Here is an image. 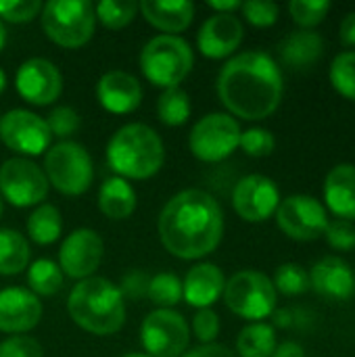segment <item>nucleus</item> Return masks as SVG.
Listing matches in <instances>:
<instances>
[{
    "label": "nucleus",
    "mask_w": 355,
    "mask_h": 357,
    "mask_svg": "<svg viewBox=\"0 0 355 357\" xmlns=\"http://www.w3.org/2000/svg\"><path fill=\"white\" fill-rule=\"evenodd\" d=\"M165 161L161 136L146 123H126L107 144V163L123 180L153 178Z\"/></svg>",
    "instance_id": "20e7f679"
},
{
    "label": "nucleus",
    "mask_w": 355,
    "mask_h": 357,
    "mask_svg": "<svg viewBox=\"0 0 355 357\" xmlns=\"http://www.w3.org/2000/svg\"><path fill=\"white\" fill-rule=\"evenodd\" d=\"M310 284L322 299L343 303L355 295V272L343 257L326 255L312 266Z\"/></svg>",
    "instance_id": "f3484780"
},
{
    "label": "nucleus",
    "mask_w": 355,
    "mask_h": 357,
    "mask_svg": "<svg viewBox=\"0 0 355 357\" xmlns=\"http://www.w3.org/2000/svg\"><path fill=\"white\" fill-rule=\"evenodd\" d=\"M4 44H6V27H4V23L0 21V50L4 48Z\"/></svg>",
    "instance_id": "8fccbe9b"
},
{
    "label": "nucleus",
    "mask_w": 355,
    "mask_h": 357,
    "mask_svg": "<svg viewBox=\"0 0 355 357\" xmlns=\"http://www.w3.org/2000/svg\"><path fill=\"white\" fill-rule=\"evenodd\" d=\"M105 255V243L100 234L92 228L73 230L59 249V268L63 276L86 280L90 278Z\"/></svg>",
    "instance_id": "2eb2a0df"
},
{
    "label": "nucleus",
    "mask_w": 355,
    "mask_h": 357,
    "mask_svg": "<svg viewBox=\"0 0 355 357\" xmlns=\"http://www.w3.org/2000/svg\"><path fill=\"white\" fill-rule=\"evenodd\" d=\"M278 184L264 174H249L241 178L232 190V207L245 222L259 224L270 220L280 205Z\"/></svg>",
    "instance_id": "4468645a"
},
{
    "label": "nucleus",
    "mask_w": 355,
    "mask_h": 357,
    "mask_svg": "<svg viewBox=\"0 0 355 357\" xmlns=\"http://www.w3.org/2000/svg\"><path fill=\"white\" fill-rule=\"evenodd\" d=\"M224 272L209 261L197 264L186 272L182 280V299L197 310H209L224 295Z\"/></svg>",
    "instance_id": "4be33fe9"
},
{
    "label": "nucleus",
    "mask_w": 355,
    "mask_h": 357,
    "mask_svg": "<svg viewBox=\"0 0 355 357\" xmlns=\"http://www.w3.org/2000/svg\"><path fill=\"white\" fill-rule=\"evenodd\" d=\"M333 4L328 0H291L289 13L301 29H312L324 21Z\"/></svg>",
    "instance_id": "f704fd0d"
},
{
    "label": "nucleus",
    "mask_w": 355,
    "mask_h": 357,
    "mask_svg": "<svg viewBox=\"0 0 355 357\" xmlns=\"http://www.w3.org/2000/svg\"><path fill=\"white\" fill-rule=\"evenodd\" d=\"M96 27L94 6L88 0H48L42 6V29L63 48H80L90 42Z\"/></svg>",
    "instance_id": "0eeeda50"
},
{
    "label": "nucleus",
    "mask_w": 355,
    "mask_h": 357,
    "mask_svg": "<svg viewBox=\"0 0 355 357\" xmlns=\"http://www.w3.org/2000/svg\"><path fill=\"white\" fill-rule=\"evenodd\" d=\"M29 266V245L23 234L10 228L0 230V274L15 276Z\"/></svg>",
    "instance_id": "bb28decb"
},
{
    "label": "nucleus",
    "mask_w": 355,
    "mask_h": 357,
    "mask_svg": "<svg viewBox=\"0 0 355 357\" xmlns=\"http://www.w3.org/2000/svg\"><path fill=\"white\" fill-rule=\"evenodd\" d=\"M322 205L335 218L355 222V163H339L326 174Z\"/></svg>",
    "instance_id": "412c9836"
},
{
    "label": "nucleus",
    "mask_w": 355,
    "mask_h": 357,
    "mask_svg": "<svg viewBox=\"0 0 355 357\" xmlns=\"http://www.w3.org/2000/svg\"><path fill=\"white\" fill-rule=\"evenodd\" d=\"M0 215H2V197H0Z\"/></svg>",
    "instance_id": "864d4df0"
},
{
    "label": "nucleus",
    "mask_w": 355,
    "mask_h": 357,
    "mask_svg": "<svg viewBox=\"0 0 355 357\" xmlns=\"http://www.w3.org/2000/svg\"><path fill=\"white\" fill-rule=\"evenodd\" d=\"M140 341L151 357H182L190 343V328L174 310L151 312L140 326Z\"/></svg>",
    "instance_id": "f8f14e48"
},
{
    "label": "nucleus",
    "mask_w": 355,
    "mask_h": 357,
    "mask_svg": "<svg viewBox=\"0 0 355 357\" xmlns=\"http://www.w3.org/2000/svg\"><path fill=\"white\" fill-rule=\"evenodd\" d=\"M192 333L203 345H211L220 335V318L218 314L209 310H199L192 318Z\"/></svg>",
    "instance_id": "79ce46f5"
},
{
    "label": "nucleus",
    "mask_w": 355,
    "mask_h": 357,
    "mask_svg": "<svg viewBox=\"0 0 355 357\" xmlns=\"http://www.w3.org/2000/svg\"><path fill=\"white\" fill-rule=\"evenodd\" d=\"M71 320L90 335L109 337L121 331L126 322V301L117 284L103 276L80 280L67 301Z\"/></svg>",
    "instance_id": "7ed1b4c3"
},
{
    "label": "nucleus",
    "mask_w": 355,
    "mask_h": 357,
    "mask_svg": "<svg viewBox=\"0 0 355 357\" xmlns=\"http://www.w3.org/2000/svg\"><path fill=\"white\" fill-rule=\"evenodd\" d=\"M98 209L109 220H128L136 209V190L119 176L107 178L98 188Z\"/></svg>",
    "instance_id": "393cba45"
},
{
    "label": "nucleus",
    "mask_w": 355,
    "mask_h": 357,
    "mask_svg": "<svg viewBox=\"0 0 355 357\" xmlns=\"http://www.w3.org/2000/svg\"><path fill=\"white\" fill-rule=\"evenodd\" d=\"M146 297L159 305V310H172L182 301V280L172 272H159L151 278Z\"/></svg>",
    "instance_id": "473e14b6"
},
{
    "label": "nucleus",
    "mask_w": 355,
    "mask_h": 357,
    "mask_svg": "<svg viewBox=\"0 0 355 357\" xmlns=\"http://www.w3.org/2000/svg\"><path fill=\"white\" fill-rule=\"evenodd\" d=\"M328 79L343 98L355 102V50H343L333 59Z\"/></svg>",
    "instance_id": "2f4dec72"
},
{
    "label": "nucleus",
    "mask_w": 355,
    "mask_h": 357,
    "mask_svg": "<svg viewBox=\"0 0 355 357\" xmlns=\"http://www.w3.org/2000/svg\"><path fill=\"white\" fill-rule=\"evenodd\" d=\"M44 174L48 184L61 195L80 197L94 180V165L90 153L71 140L50 146L44 155Z\"/></svg>",
    "instance_id": "6e6552de"
},
{
    "label": "nucleus",
    "mask_w": 355,
    "mask_h": 357,
    "mask_svg": "<svg viewBox=\"0 0 355 357\" xmlns=\"http://www.w3.org/2000/svg\"><path fill=\"white\" fill-rule=\"evenodd\" d=\"M123 357H151V356H146V354H138V351H132V354H126Z\"/></svg>",
    "instance_id": "603ef678"
},
{
    "label": "nucleus",
    "mask_w": 355,
    "mask_h": 357,
    "mask_svg": "<svg viewBox=\"0 0 355 357\" xmlns=\"http://www.w3.org/2000/svg\"><path fill=\"white\" fill-rule=\"evenodd\" d=\"M245 36V27L236 15L213 13L203 21L197 33V48L207 59H226L234 54Z\"/></svg>",
    "instance_id": "a211bd4d"
},
{
    "label": "nucleus",
    "mask_w": 355,
    "mask_h": 357,
    "mask_svg": "<svg viewBox=\"0 0 355 357\" xmlns=\"http://www.w3.org/2000/svg\"><path fill=\"white\" fill-rule=\"evenodd\" d=\"M138 8L153 27L169 36L184 31L195 17V4L190 0H169V2L144 0L138 4Z\"/></svg>",
    "instance_id": "b1692460"
},
{
    "label": "nucleus",
    "mask_w": 355,
    "mask_h": 357,
    "mask_svg": "<svg viewBox=\"0 0 355 357\" xmlns=\"http://www.w3.org/2000/svg\"><path fill=\"white\" fill-rule=\"evenodd\" d=\"M222 297L228 310L247 322H264L266 318H272L278 303L272 278L257 270H241L230 276Z\"/></svg>",
    "instance_id": "423d86ee"
},
{
    "label": "nucleus",
    "mask_w": 355,
    "mask_h": 357,
    "mask_svg": "<svg viewBox=\"0 0 355 357\" xmlns=\"http://www.w3.org/2000/svg\"><path fill=\"white\" fill-rule=\"evenodd\" d=\"M274 218L282 234L299 243L318 241L328 226L326 207L312 195H291L282 199Z\"/></svg>",
    "instance_id": "9b49d317"
},
{
    "label": "nucleus",
    "mask_w": 355,
    "mask_h": 357,
    "mask_svg": "<svg viewBox=\"0 0 355 357\" xmlns=\"http://www.w3.org/2000/svg\"><path fill=\"white\" fill-rule=\"evenodd\" d=\"M239 146L249 157H268L276 149V138L266 128H249L241 134Z\"/></svg>",
    "instance_id": "c9c22d12"
},
{
    "label": "nucleus",
    "mask_w": 355,
    "mask_h": 357,
    "mask_svg": "<svg viewBox=\"0 0 355 357\" xmlns=\"http://www.w3.org/2000/svg\"><path fill=\"white\" fill-rule=\"evenodd\" d=\"M159 238L178 259H203L213 253L224 236L220 203L201 188L172 197L159 213Z\"/></svg>",
    "instance_id": "f257e3e1"
},
{
    "label": "nucleus",
    "mask_w": 355,
    "mask_h": 357,
    "mask_svg": "<svg viewBox=\"0 0 355 357\" xmlns=\"http://www.w3.org/2000/svg\"><path fill=\"white\" fill-rule=\"evenodd\" d=\"M182 357H236L232 349H228L226 345L220 343H211V345H201L188 354H184Z\"/></svg>",
    "instance_id": "c03bdc74"
},
{
    "label": "nucleus",
    "mask_w": 355,
    "mask_h": 357,
    "mask_svg": "<svg viewBox=\"0 0 355 357\" xmlns=\"http://www.w3.org/2000/svg\"><path fill=\"white\" fill-rule=\"evenodd\" d=\"M48 188L44 169L31 159L13 157L0 165V197L13 207H38L48 197Z\"/></svg>",
    "instance_id": "9d476101"
},
{
    "label": "nucleus",
    "mask_w": 355,
    "mask_h": 357,
    "mask_svg": "<svg viewBox=\"0 0 355 357\" xmlns=\"http://www.w3.org/2000/svg\"><path fill=\"white\" fill-rule=\"evenodd\" d=\"M149 282H151V278L144 274V272H130L123 280H121V287H119V291H121V295L123 297H128V299H142V297H146V293H149Z\"/></svg>",
    "instance_id": "37998d69"
},
{
    "label": "nucleus",
    "mask_w": 355,
    "mask_h": 357,
    "mask_svg": "<svg viewBox=\"0 0 355 357\" xmlns=\"http://www.w3.org/2000/svg\"><path fill=\"white\" fill-rule=\"evenodd\" d=\"M63 232V218L50 203L38 205L27 218V234L36 245H52Z\"/></svg>",
    "instance_id": "cd10ccee"
},
{
    "label": "nucleus",
    "mask_w": 355,
    "mask_h": 357,
    "mask_svg": "<svg viewBox=\"0 0 355 357\" xmlns=\"http://www.w3.org/2000/svg\"><path fill=\"white\" fill-rule=\"evenodd\" d=\"M46 123H48V130H50L52 136L67 138V136H71V134L77 132V128H80V115H77L75 109L63 105V107H54L50 111Z\"/></svg>",
    "instance_id": "ea45409f"
},
{
    "label": "nucleus",
    "mask_w": 355,
    "mask_h": 357,
    "mask_svg": "<svg viewBox=\"0 0 355 357\" xmlns=\"http://www.w3.org/2000/svg\"><path fill=\"white\" fill-rule=\"evenodd\" d=\"M138 10V2L132 0H100L94 6V15L96 19L109 27V29H121L126 25L132 23V19L136 17Z\"/></svg>",
    "instance_id": "72a5a7b5"
},
{
    "label": "nucleus",
    "mask_w": 355,
    "mask_h": 357,
    "mask_svg": "<svg viewBox=\"0 0 355 357\" xmlns=\"http://www.w3.org/2000/svg\"><path fill=\"white\" fill-rule=\"evenodd\" d=\"M96 98L105 111L115 115H126L140 107L142 86L128 71H119V69L107 71L100 75L96 84Z\"/></svg>",
    "instance_id": "aec40b11"
},
{
    "label": "nucleus",
    "mask_w": 355,
    "mask_h": 357,
    "mask_svg": "<svg viewBox=\"0 0 355 357\" xmlns=\"http://www.w3.org/2000/svg\"><path fill=\"white\" fill-rule=\"evenodd\" d=\"M218 94L224 107L247 121L270 117L285 94L282 69L264 50L232 56L218 75Z\"/></svg>",
    "instance_id": "f03ea898"
},
{
    "label": "nucleus",
    "mask_w": 355,
    "mask_h": 357,
    "mask_svg": "<svg viewBox=\"0 0 355 357\" xmlns=\"http://www.w3.org/2000/svg\"><path fill=\"white\" fill-rule=\"evenodd\" d=\"M15 88L19 96L36 107L54 102L63 92V75L54 63L42 56L27 59L21 63L15 75Z\"/></svg>",
    "instance_id": "dca6fc26"
},
{
    "label": "nucleus",
    "mask_w": 355,
    "mask_h": 357,
    "mask_svg": "<svg viewBox=\"0 0 355 357\" xmlns=\"http://www.w3.org/2000/svg\"><path fill=\"white\" fill-rule=\"evenodd\" d=\"M276 345V328L272 324L251 322L236 339V354L239 357H272Z\"/></svg>",
    "instance_id": "a878e982"
},
{
    "label": "nucleus",
    "mask_w": 355,
    "mask_h": 357,
    "mask_svg": "<svg viewBox=\"0 0 355 357\" xmlns=\"http://www.w3.org/2000/svg\"><path fill=\"white\" fill-rule=\"evenodd\" d=\"M241 4L243 2H239V0H211V2H207V6L220 15H234V10L241 8Z\"/></svg>",
    "instance_id": "09e8293b"
},
{
    "label": "nucleus",
    "mask_w": 355,
    "mask_h": 357,
    "mask_svg": "<svg viewBox=\"0 0 355 357\" xmlns=\"http://www.w3.org/2000/svg\"><path fill=\"white\" fill-rule=\"evenodd\" d=\"M192 65V48L180 36H155L144 44L140 52V69L144 77L163 90L178 88V84L190 73Z\"/></svg>",
    "instance_id": "39448f33"
},
{
    "label": "nucleus",
    "mask_w": 355,
    "mask_h": 357,
    "mask_svg": "<svg viewBox=\"0 0 355 357\" xmlns=\"http://www.w3.org/2000/svg\"><path fill=\"white\" fill-rule=\"evenodd\" d=\"M322 54H324V40L314 29H297L289 33L278 46V56L282 65L297 71L316 65Z\"/></svg>",
    "instance_id": "5701e85b"
},
{
    "label": "nucleus",
    "mask_w": 355,
    "mask_h": 357,
    "mask_svg": "<svg viewBox=\"0 0 355 357\" xmlns=\"http://www.w3.org/2000/svg\"><path fill=\"white\" fill-rule=\"evenodd\" d=\"M245 19L255 27H270L278 21L280 6L270 0H249L241 4Z\"/></svg>",
    "instance_id": "4c0bfd02"
},
{
    "label": "nucleus",
    "mask_w": 355,
    "mask_h": 357,
    "mask_svg": "<svg viewBox=\"0 0 355 357\" xmlns=\"http://www.w3.org/2000/svg\"><path fill=\"white\" fill-rule=\"evenodd\" d=\"M157 115L161 123L178 128L190 117V98L182 88H167L157 100Z\"/></svg>",
    "instance_id": "c756f323"
},
{
    "label": "nucleus",
    "mask_w": 355,
    "mask_h": 357,
    "mask_svg": "<svg viewBox=\"0 0 355 357\" xmlns=\"http://www.w3.org/2000/svg\"><path fill=\"white\" fill-rule=\"evenodd\" d=\"M272 357H305V349L295 341H285L276 345Z\"/></svg>",
    "instance_id": "49530a36"
},
{
    "label": "nucleus",
    "mask_w": 355,
    "mask_h": 357,
    "mask_svg": "<svg viewBox=\"0 0 355 357\" xmlns=\"http://www.w3.org/2000/svg\"><path fill=\"white\" fill-rule=\"evenodd\" d=\"M40 10H42L40 0H2L0 2V21L27 23Z\"/></svg>",
    "instance_id": "58836bf2"
},
{
    "label": "nucleus",
    "mask_w": 355,
    "mask_h": 357,
    "mask_svg": "<svg viewBox=\"0 0 355 357\" xmlns=\"http://www.w3.org/2000/svg\"><path fill=\"white\" fill-rule=\"evenodd\" d=\"M272 284L276 289V293L285 295V297H299L308 291H312L310 284V272L297 264V261H287L280 264L274 272Z\"/></svg>",
    "instance_id": "7c9ffc66"
},
{
    "label": "nucleus",
    "mask_w": 355,
    "mask_h": 357,
    "mask_svg": "<svg viewBox=\"0 0 355 357\" xmlns=\"http://www.w3.org/2000/svg\"><path fill=\"white\" fill-rule=\"evenodd\" d=\"M4 88H6V73L0 69V94L4 92Z\"/></svg>",
    "instance_id": "3c124183"
},
{
    "label": "nucleus",
    "mask_w": 355,
    "mask_h": 357,
    "mask_svg": "<svg viewBox=\"0 0 355 357\" xmlns=\"http://www.w3.org/2000/svg\"><path fill=\"white\" fill-rule=\"evenodd\" d=\"M339 40H341L343 46L355 48V10L347 13V15L341 19V25H339Z\"/></svg>",
    "instance_id": "a18cd8bd"
},
{
    "label": "nucleus",
    "mask_w": 355,
    "mask_h": 357,
    "mask_svg": "<svg viewBox=\"0 0 355 357\" xmlns=\"http://www.w3.org/2000/svg\"><path fill=\"white\" fill-rule=\"evenodd\" d=\"M324 238L335 251L352 253V251H355V224L347 222V220L333 218V220H328V226L324 230Z\"/></svg>",
    "instance_id": "e433bc0d"
},
{
    "label": "nucleus",
    "mask_w": 355,
    "mask_h": 357,
    "mask_svg": "<svg viewBox=\"0 0 355 357\" xmlns=\"http://www.w3.org/2000/svg\"><path fill=\"white\" fill-rule=\"evenodd\" d=\"M42 345L25 335H13L0 343V357H42Z\"/></svg>",
    "instance_id": "a19ab883"
},
{
    "label": "nucleus",
    "mask_w": 355,
    "mask_h": 357,
    "mask_svg": "<svg viewBox=\"0 0 355 357\" xmlns=\"http://www.w3.org/2000/svg\"><path fill=\"white\" fill-rule=\"evenodd\" d=\"M42 318V303L29 291L21 287H8L0 291V331L8 335L29 333Z\"/></svg>",
    "instance_id": "6ab92c4d"
},
{
    "label": "nucleus",
    "mask_w": 355,
    "mask_h": 357,
    "mask_svg": "<svg viewBox=\"0 0 355 357\" xmlns=\"http://www.w3.org/2000/svg\"><path fill=\"white\" fill-rule=\"evenodd\" d=\"M274 328H291L295 326V312L293 310H276L272 314Z\"/></svg>",
    "instance_id": "de8ad7c7"
},
{
    "label": "nucleus",
    "mask_w": 355,
    "mask_h": 357,
    "mask_svg": "<svg viewBox=\"0 0 355 357\" xmlns=\"http://www.w3.org/2000/svg\"><path fill=\"white\" fill-rule=\"evenodd\" d=\"M0 138L10 151L27 157H38L50 149L52 134L46 119H42L40 115L27 109H10L0 117Z\"/></svg>",
    "instance_id": "ddd939ff"
},
{
    "label": "nucleus",
    "mask_w": 355,
    "mask_h": 357,
    "mask_svg": "<svg viewBox=\"0 0 355 357\" xmlns=\"http://www.w3.org/2000/svg\"><path fill=\"white\" fill-rule=\"evenodd\" d=\"M63 272L59 268V264H54L52 259H36L29 270H27V284H29V291L38 297H50V295H56L61 289H63Z\"/></svg>",
    "instance_id": "c85d7f7f"
},
{
    "label": "nucleus",
    "mask_w": 355,
    "mask_h": 357,
    "mask_svg": "<svg viewBox=\"0 0 355 357\" xmlns=\"http://www.w3.org/2000/svg\"><path fill=\"white\" fill-rule=\"evenodd\" d=\"M241 134L243 130L230 113H207L192 126L188 146L199 161L218 163L239 149Z\"/></svg>",
    "instance_id": "1a4fd4ad"
}]
</instances>
